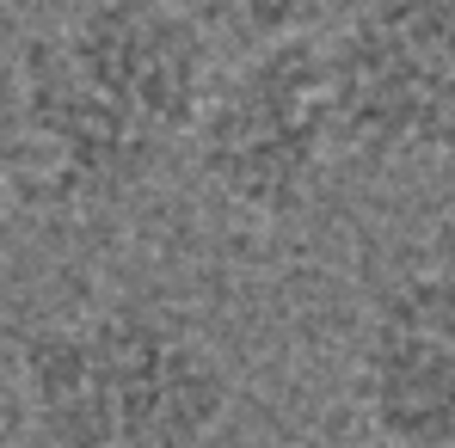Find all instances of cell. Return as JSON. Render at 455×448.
<instances>
[{
    "instance_id": "cell-1",
    "label": "cell",
    "mask_w": 455,
    "mask_h": 448,
    "mask_svg": "<svg viewBox=\"0 0 455 448\" xmlns=\"http://www.w3.org/2000/svg\"><path fill=\"white\" fill-rule=\"evenodd\" d=\"M216 43L179 0H86L12 56L19 178L44 209H117L191 148Z\"/></svg>"
},
{
    "instance_id": "cell-2",
    "label": "cell",
    "mask_w": 455,
    "mask_h": 448,
    "mask_svg": "<svg viewBox=\"0 0 455 448\" xmlns=\"http://www.w3.org/2000/svg\"><path fill=\"white\" fill-rule=\"evenodd\" d=\"M37 448H210L234 412L216 338L166 301H105L19 344Z\"/></svg>"
},
{
    "instance_id": "cell-3",
    "label": "cell",
    "mask_w": 455,
    "mask_h": 448,
    "mask_svg": "<svg viewBox=\"0 0 455 448\" xmlns=\"http://www.w3.org/2000/svg\"><path fill=\"white\" fill-rule=\"evenodd\" d=\"M332 148H345V136L320 37L234 56L191 136L197 178L246 222L296 216L314 197Z\"/></svg>"
},
{
    "instance_id": "cell-4",
    "label": "cell",
    "mask_w": 455,
    "mask_h": 448,
    "mask_svg": "<svg viewBox=\"0 0 455 448\" xmlns=\"http://www.w3.org/2000/svg\"><path fill=\"white\" fill-rule=\"evenodd\" d=\"M326 62L351 153H455V0H357L326 37Z\"/></svg>"
},
{
    "instance_id": "cell-5",
    "label": "cell",
    "mask_w": 455,
    "mask_h": 448,
    "mask_svg": "<svg viewBox=\"0 0 455 448\" xmlns=\"http://www.w3.org/2000/svg\"><path fill=\"white\" fill-rule=\"evenodd\" d=\"M351 399L381 448H455V271L425 264L376 295Z\"/></svg>"
},
{
    "instance_id": "cell-6",
    "label": "cell",
    "mask_w": 455,
    "mask_h": 448,
    "mask_svg": "<svg viewBox=\"0 0 455 448\" xmlns=\"http://www.w3.org/2000/svg\"><path fill=\"white\" fill-rule=\"evenodd\" d=\"M210 43H228L234 56L290 43V37H314V25L332 12V0H179Z\"/></svg>"
},
{
    "instance_id": "cell-7",
    "label": "cell",
    "mask_w": 455,
    "mask_h": 448,
    "mask_svg": "<svg viewBox=\"0 0 455 448\" xmlns=\"http://www.w3.org/2000/svg\"><path fill=\"white\" fill-rule=\"evenodd\" d=\"M31 443V405H25V381H19V357L0 350V448Z\"/></svg>"
},
{
    "instance_id": "cell-8",
    "label": "cell",
    "mask_w": 455,
    "mask_h": 448,
    "mask_svg": "<svg viewBox=\"0 0 455 448\" xmlns=\"http://www.w3.org/2000/svg\"><path fill=\"white\" fill-rule=\"evenodd\" d=\"M12 31H19V6H12V0H0V50L12 43Z\"/></svg>"
}]
</instances>
